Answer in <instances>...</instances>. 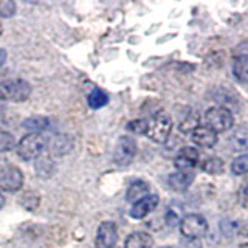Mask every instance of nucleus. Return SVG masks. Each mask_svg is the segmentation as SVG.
Returning a JSON list of instances; mask_svg holds the SVG:
<instances>
[{"instance_id":"1","label":"nucleus","mask_w":248,"mask_h":248,"mask_svg":"<svg viewBox=\"0 0 248 248\" xmlns=\"http://www.w3.org/2000/svg\"><path fill=\"white\" fill-rule=\"evenodd\" d=\"M48 147V138L42 134H28L23 137L17 144V155L25 161H31L39 158L45 154Z\"/></svg>"},{"instance_id":"2","label":"nucleus","mask_w":248,"mask_h":248,"mask_svg":"<svg viewBox=\"0 0 248 248\" xmlns=\"http://www.w3.org/2000/svg\"><path fill=\"white\" fill-rule=\"evenodd\" d=\"M172 130V118L165 113L158 112L157 115H154L151 121H147V132L146 135L149 137L154 143H166L168 138Z\"/></svg>"},{"instance_id":"3","label":"nucleus","mask_w":248,"mask_h":248,"mask_svg":"<svg viewBox=\"0 0 248 248\" xmlns=\"http://www.w3.org/2000/svg\"><path fill=\"white\" fill-rule=\"evenodd\" d=\"M205 120H206V127H209L211 130L217 132H227L232 127L234 124V116H232V112L227 107H209L206 113H205Z\"/></svg>"},{"instance_id":"4","label":"nucleus","mask_w":248,"mask_h":248,"mask_svg":"<svg viewBox=\"0 0 248 248\" xmlns=\"http://www.w3.org/2000/svg\"><path fill=\"white\" fill-rule=\"evenodd\" d=\"M23 185V174L22 170L11 165L10 161L0 160V189L6 192H16L22 188Z\"/></svg>"},{"instance_id":"5","label":"nucleus","mask_w":248,"mask_h":248,"mask_svg":"<svg viewBox=\"0 0 248 248\" xmlns=\"http://www.w3.org/2000/svg\"><path fill=\"white\" fill-rule=\"evenodd\" d=\"M182 234L189 240H199L208 232V222L200 214H188L180 222Z\"/></svg>"},{"instance_id":"6","label":"nucleus","mask_w":248,"mask_h":248,"mask_svg":"<svg viewBox=\"0 0 248 248\" xmlns=\"http://www.w3.org/2000/svg\"><path fill=\"white\" fill-rule=\"evenodd\" d=\"M0 92L5 99L13 103H23L31 95V85L23 79H10L0 85Z\"/></svg>"},{"instance_id":"7","label":"nucleus","mask_w":248,"mask_h":248,"mask_svg":"<svg viewBox=\"0 0 248 248\" xmlns=\"http://www.w3.org/2000/svg\"><path fill=\"white\" fill-rule=\"evenodd\" d=\"M137 154V141L132 137L124 135L118 140L113 151V161L118 166H129Z\"/></svg>"},{"instance_id":"8","label":"nucleus","mask_w":248,"mask_h":248,"mask_svg":"<svg viewBox=\"0 0 248 248\" xmlns=\"http://www.w3.org/2000/svg\"><path fill=\"white\" fill-rule=\"evenodd\" d=\"M118 240V230L113 222H103L98 227L95 248H113Z\"/></svg>"},{"instance_id":"9","label":"nucleus","mask_w":248,"mask_h":248,"mask_svg":"<svg viewBox=\"0 0 248 248\" xmlns=\"http://www.w3.org/2000/svg\"><path fill=\"white\" fill-rule=\"evenodd\" d=\"M199 160H200V154L196 147L185 146L178 151L174 160V165L178 170H191L192 168H196L199 165Z\"/></svg>"},{"instance_id":"10","label":"nucleus","mask_w":248,"mask_h":248,"mask_svg":"<svg viewBox=\"0 0 248 248\" xmlns=\"http://www.w3.org/2000/svg\"><path fill=\"white\" fill-rule=\"evenodd\" d=\"M157 206H158V196L157 194H149V196H146L144 199L134 203V206L130 209V217L132 219H144Z\"/></svg>"},{"instance_id":"11","label":"nucleus","mask_w":248,"mask_h":248,"mask_svg":"<svg viewBox=\"0 0 248 248\" xmlns=\"http://www.w3.org/2000/svg\"><path fill=\"white\" fill-rule=\"evenodd\" d=\"M194 178H196V175H194L192 170H177V172L168 177V185L175 192H185L194 182Z\"/></svg>"},{"instance_id":"12","label":"nucleus","mask_w":248,"mask_h":248,"mask_svg":"<svg viewBox=\"0 0 248 248\" xmlns=\"http://www.w3.org/2000/svg\"><path fill=\"white\" fill-rule=\"evenodd\" d=\"M191 140L194 144L203 149H211V147L217 143V134L206 126H199L196 130L191 132Z\"/></svg>"},{"instance_id":"13","label":"nucleus","mask_w":248,"mask_h":248,"mask_svg":"<svg viewBox=\"0 0 248 248\" xmlns=\"http://www.w3.org/2000/svg\"><path fill=\"white\" fill-rule=\"evenodd\" d=\"M154 239L151 234H147L144 231H135L127 236L124 248H152Z\"/></svg>"},{"instance_id":"14","label":"nucleus","mask_w":248,"mask_h":248,"mask_svg":"<svg viewBox=\"0 0 248 248\" xmlns=\"http://www.w3.org/2000/svg\"><path fill=\"white\" fill-rule=\"evenodd\" d=\"M230 146L234 152L248 151V127H237L230 137Z\"/></svg>"},{"instance_id":"15","label":"nucleus","mask_w":248,"mask_h":248,"mask_svg":"<svg viewBox=\"0 0 248 248\" xmlns=\"http://www.w3.org/2000/svg\"><path fill=\"white\" fill-rule=\"evenodd\" d=\"M232 75L237 81L248 84V54H237L232 61Z\"/></svg>"},{"instance_id":"16","label":"nucleus","mask_w":248,"mask_h":248,"mask_svg":"<svg viewBox=\"0 0 248 248\" xmlns=\"http://www.w3.org/2000/svg\"><path fill=\"white\" fill-rule=\"evenodd\" d=\"M34 169L37 175L41 178H48L54 174V170H56V165H54V161L51 157L48 155H41L39 158H36V163H34Z\"/></svg>"},{"instance_id":"17","label":"nucleus","mask_w":248,"mask_h":248,"mask_svg":"<svg viewBox=\"0 0 248 248\" xmlns=\"http://www.w3.org/2000/svg\"><path fill=\"white\" fill-rule=\"evenodd\" d=\"M146 196H149V185L143 180H137L129 186L126 199L132 202V203H137V202L144 199Z\"/></svg>"},{"instance_id":"18","label":"nucleus","mask_w":248,"mask_h":248,"mask_svg":"<svg viewBox=\"0 0 248 248\" xmlns=\"http://www.w3.org/2000/svg\"><path fill=\"white\" fill-rule=\"evenodd\" d=\"M23 127L30 130L31 134H42L45 129L50 127V120L41 115H34L23 121Z\"/></svg>"},{"instance_id":"19","label":"nucleus","mask_w":248,"mask_h":248,"mask_svg":"<svg viewBox=\"0 0 248 248\" xmlns=\"http://www.w3.org/2000/svg\"><path fill=\"white\" fill-rule=\"evenodd\" d=\"M225 163L219 157H208L203 163H202V170L209 175H219L223 172Z\"/></svg>"},{"instance_id":"20","label":"nucleus","mask_w":248,"mask_h":248,"mask_svg":"<svg viewBox=\"0 0 248 248\" xmlns=\"http://www.w3.org/2000/svg\"><path fill=\"white\" fill-rule=\"evenodd\" d=\"M199 123H200V116L194 110H189V112H186L185 118L180 120L178 129H180V132H183V134H189V132L196 130L199 127Z\"/></svg>"},{"instance_id":"21","label":"nucleus","mask_w":248,"mask_h":248,"mask_svg":"<svg viewBox=\"0 0 248 248\" xmlns=\"http://www.w3.org/2000/svg\"><path fill=\"white\" fill-rule=\"evenodd\" d=\"M70 147H72V143H70V140L65 137V135H58L54 137V140L50 144V151L54 154V155H65Z\"/></svg>"},{"instance_id":"22","label":"nucleus","mask_w":248,"mask_h":248,"mask_svg":"<svg viewBox=\"0 0 248 248\" xmlns=\"http://www.w3.org/2000/svg\"><path fill=\"white\" fill-rule=\"evenodd\" d=\"M89 101V106L90 108H101V107H104L107 103H108V96H107V93L104 90H101V89H93L92 93L89 95L87 98Z\"/></svg>"},{"instance_id":"23","label":"nucleus","mask_w":248,"mask_h":248,"mask_svg":"<svg viewBox=\"0 0 248 248\" xmlns=\"http://www.w3.org/2000/svg\"><path fill=\"white\" fill-rule=\"evenodd\" d=\"M237 98V95H234L232 92H230L228 89H217V92L214 93V101L216 103H219L220 104V107H227V106H230V104H236V99ZM228 108V107H227Z\"/></svg>"},{"instance_id":"24","label":"nucleus","mask_w":248,"mask_h":248,"mask_svg":"<svg viewBox=\"0 0 248 248\" xmlns=\"http://www.w3.org/2000/svg\"><path fill=\"white\" fill-rule=\"evenodd\" d=\"M231 170H232V174H236V175L248 174V154L240 155V157H237L234 161H232Z\"/></svg>"},{"instance_id":"25","label":"nucleus","mask_w":248,"mask_h":248,"mask_svg":"<svg viewBox=\"0 0 248 248\" xmlns=\"http://www.w3.org/2000/svg\"><path fill=\"white\" fill-rule=\"evenodd\" d=\"M14 146H16V140L10 132L0 130V152L11 151L14 149Z\"/></svg>"},{"instance_id":"26","label":"nucleus","mask_w":248,"mask_h":248,"mask_svg":"<svg viewBox=\"0 0 248 248\" xmlns=\"http://www.w3.org/2000/svg\"><path fill=\"white\" fill-rule=\"evenodd\" d=\"M16 13V3L13 0H0V17L8 19L13 17Z\"/></svg>"},{"instance_id":"27","label":"nucleus","mask_w":248,"mask_h":248,"mask_svg":"<svg viewBox=\"0 0 248 248\" xmlns=\"http://www.w3.org/2000/svg\"><path fill=\"white\" fill-rule=\"evenodd\" d=\"M127 130H130L132 134L137 135H144L147 132V121L146 120H134L127 124Z\"/></svg>"},{"instance_id":"28","label":"nucleus","mask_w":248,"mask_h":248,"mask_svg":"<svg viewBox=\"0 0 248 248\" xmlns=\"http://www.w3.org/2000/svg\"><path fill=\"white\" fill-rule=\"evenodd\" d=\"M165 220L168 223V227H170V228L177 227V225L182 222V217H180V213H178V209L169 206L168 211H166V216H165Z\"/></svg>"},{"instance_id":"29","label":"nucleus","mask_w":248,"mask_h":248,"mask_svg":"<svg viewBox=\"0 0 248 248\" xmlns=\"http://www.w3.org/2000/svg\"><path fill=\"white\" fill-rule=\"evenodd\" d=\"M239 203L244 208H248V178H245L239 188Z\"/></svg>"},{"instance_id":"30","label":"nucleus","mask_w":248,"mask_h":248,"mask_svg":"<svg viewBox=\"0 0 248 248\" xmlns=\"http://www.w3.org/2000/svg\"><path fill=\"white\" fill-rule=\"evenodd\" d=\"M5 61H6V51L3 48H0V67L5 64Z\"/></svg>"},{"instance_id":"31","label":"nucleus","mask_w":248,"mask_h":248,"mask_svg":"<svg viewBox=\"0 0 248 248\" xmlns=\"http://www.w3.org/2000/svg\"><path fill=\"white\" fill-rule=\"evenodd\" d=\"M5 103H6V99H5V96L2 95V92H0V110L5 107Z\"/></svg>"},{"instance_id":"32","label":"nucleus","mask_w":248,"mask_h":248,"mask_svg":"<svg viewBox=\"0 0 248 248\" xmlns=\"http://www.w3.org/2000/svg\"><path fill=\"white\" fill-rule=\"evenodd\" d=\"M3 205H5V197H3V194L0 192V209H2Z\"/></svg>"},{"instance_id":"33","label":"nucleus","mask_w":248,"mask_h":248,"mask_svg":"<svg viewBox=\"0 0 248 248\" xmlns=\"http://www.w3.org/2000/svg\"><path fill=\"white\" fill-rule=\"evenodd\" d=\"M239 248H248V242H247V244H242V245H239Z\"/></svg>"},{"instance_id":"34","label":"nucleus","mask_w":248,"mask_h":248,"mask_svg":"<svg viewBox=\"0 0 248 248\" xmlns=\"http://www.w3.org/2000/svg\"><path fill=\"white\" fill-rule=\"evenodd\" d=\"M2 33H3V28H2V25H0V36H2Z\"/></svg>"},{"instance_id":"35","label":"nucleus","mask_w":248,"mask_h":248,"mask_svg":"<svg viewBox=\"0 0 248 248\" xmlns=\"http://www.w3.org/2000/svg\"><path fill=\"white\" fill-rule=\"evenodd\" d=\"M160 248H174V247H160Z\"/></svg>"}]
</instances>
